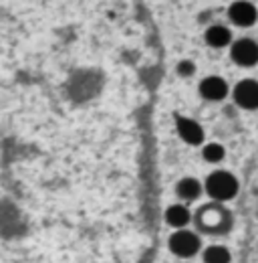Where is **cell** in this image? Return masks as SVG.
<instances>
[{"mask_svg": "<svg viewBox=\"0 0 258 263\" xmlns=\"http://www.w3.org/2000/svg\"><path fill=\"white\" fill-rule=\"evenodd\" d=\"M234 101L242 109H258V81L242 79L234 87Z\"/></svg>", "mask_w": 258, "mask_h": 263, "instance_id": "obj_6", "label": "cell"}, {"mask_svg": "<svg viewBox=\"0 0 258 263\" xmlns=\"http://www.w3.org/2000/svg\"><path fill=\"white\" fill-rule=\"evenodd\" d=\"M169 249L174 255L178 257H193L198 251H200V237L188 229H180L176 231L171 237H169Z\"/></svg>", "mask_w": 258, "mask_h": 263, "instance_id": "obj_3", "label": "cell"}, {"mask_svg": "<svg viewBox=\"0 0 258 263\" xmlns=\"http://www.w3.org/2000/svg\"><path fill=\"white\" fill-rule=\"evenodd\" d=\"M230 57L236 65L254 67L258 65V43L252 39H238L230 47Z\"/></svg>", "mask_w": 258, "mask_h": 263, "instance_id": "obj_4", "label": "cell"}, {"mask_svg": "<svg viewBox=\"0 0 258 263\" xmlns=\"http://www.w3.org/2000/svg\"><path fill=\"white\" fill-rule=\"evenodd\" d=\"M176 130H178V136L190 146H200L204 142V128L192 118L176 116Z\"/></svg>", "mask_w": 258, "mask_h": 263, "instance_id": "obj_7", "label": "cell"}, {"mask_svg": "<svg viewBox=\"0 0 258 263\" xmlns=\"http://www.w3.org/2000/svg\"><path fill=\"white\" fill-rule=\"evenodd\" d=\"M200 89V96L208 101H222V99L230 93V87L226 83V79L218 77V75H210V77H204L198 85Z\"/></svg>", "mask_w": 258, "mask_h": 263, "instance_id": "obj_8", "label": "cell"}, {"mask_svg": "<svg viewBox=\"0 0 258 263\" xmlns=\"http://www.w3.org/2000/svg\"><path fill=\"white\" fill-rule=\"evenodd\" d=\"M228 16L234 25L246 29V27H252L258 21V10L252 2H244V0H238V2H232L230 8H228Z\"/></svg>", "mask_w": 258, "mask_h": 263, "instance_id": "obj_5", "label": "cell"}, {"mask_svg": "<svg viewBox=\"0 0 258 263\" xmlns=\"http://www.w3.org/2000/svg\"><path fill=\"white\" fill-rule=\"evenodd\" d=\"M176 193H178V197L182 198V200H186V202L188 200H196L202 195V182L192 178V176H186V178H182L176 184Z\"/></svg>", "mask_w": 258, "mask_h": 263, "instance_id": "obj_11", "label": "cell"}, {"mask_svg": "<svg viewBox=\"0 0 258 263\" xmlns=\"http://www.w3.org/2000/svg\"><path fill=\"white\" fill-rule=\"evenodd\" d=\"M196 229L206 235H226L232 229L234 219L224 202H208L193 213Z\"/></svg>", "mask_w": 258, "mask_h": 263, "instance_id": "obj_1", "label": "cell"}, {"mask_svg": "<svg viewBox=\"0 0 258 263\" xmlns=\"http://www.w3.org/2000/svg\"><path fill=\"white\" fill-rule=\"evenodd\" d=\"M182 263H186V261H182Z\"/></svg>", "mask_w": 258, "mask_h": 263, "instance_id": "obj_15", "label": "cell"}, {"mask_svg": "<svg viewBox=\"0 0 258 263\" xmlns=\"http://www.w3.org/2000/svg\"><path fill=\"white\" fill-rule=\"evenodd\" d=\"M230 251L224 245H210L204 251V263H230Z\"/></svg>", "mask_w": 258, "mask_h": 263, "instance_id": "obj_12", "label": "cell"}, {"mask_svg": "<svg viewBox=\"0 0 258 263\" xmlns=\"http://www.w3.org/2000/svg\"><path fill=\"white\" fill-rule=\"evenodd\" d=\"M176 73H178L180 77H192L193 73H196L193 61H190V59H182V61L176 65Z\"/></svg>", "mask_w": 258, "mask_h": 263, "instance_id": "obj_14", "label": "cell"}, {"mask_svg": "<svg viewBox=\"0 0 258 263\" xmlns=\"http://www.w3.org/2000/svg\"><path fill=\"white\" fill-rule=\"evenodd\" d=\"M202 156H204L206 162H210V164H218V162H222V160L226 158V148L222 146V144H218V142H210V144L204 146Z\"/></svg>", "mask_w": 258, "mask_h": 263, "instance_id": "obj_13", "label": "cell"}, {"mask_svg": "<svg viewBox=\"0 0 258 263\" xmlns=\"http://www.w3.org/2000/svg\"><path fill=\"white\" fill-rule=\"evenodd\" d=\"M190 221H193V215L190 213V209L186 204H171L165 211V223L174 229H184Z\"/></svg>", "mask_w": 258, "mask_h": 263, "instance_id": "obj_9", "label": "cell"}, {"mask_svg": "<svg viewBox=\"0 0 258 263\" xmlns=\"http://www.w3.org/2000/svg\"><path fill=\"white\" fill-rule=\"evenodd\" d=\"M204 39L212 49H224L228 45H232V31L224 25H212L208 27Z\"/></svg>", "mask_w": 258, "mask_h": 263, "instance_id": "obj_10", "label": "cell"}, {"mask_svg": "<svg viewBox=\"0 0 258 263\" xmlns=\"http://www.w3.org/2000/svg\"><path fill=\"white\" fill-rule=\"evenodd\" d=\"M238 189H240L238 178L232 172H226V170L212 172L204 182V191L208 193V197L214 202H226V200L234 198L238 195Z\"/></svg>", "mask_w": 258, "mask_h": 263, "instance_id": "obj_2", "label": "cell"}]
</instances>
